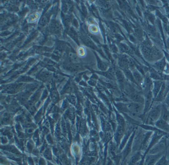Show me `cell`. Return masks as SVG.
I'll return each instance as SVG.
<instances>
[{
	"mask_svg": "<svg viewBox=\"0 0 169 165\" xmlns=\"http://www.w3.org/2000/svg\"><path fill=\"white\" fill-rule=\"evenodd\" d=\"M121 49L123 50V51H124V52H128V51H129V47L126 46H125V45H124V44L121 45Z\"/></svg>",
	"mask_w": 169,
	"mask_h": 165,
	"instance_id": "7c38bea8",
	"label": "cell"
},
{
	"mask_svg": "<svg viewBox=\"0 0 169 165\" xmlns=\"http://www.w3.org/2000/svg\"><path fill=\"white\" fill-rule=\"evenodd\" d=\"M129 109L133 113L139 114L143 110V106L138 103H133L129 105Z\"/></svg>",
	"mask_w": 169,
	"mask_h": 165,
	"instance_id": "6da1fadb",
	"label": "cell"
},
{
	"mask_svg": "<svg viewBox=\"0 0 169 165\" xmlns=\"http://www.w3.org/2000/svg\"><path fill=\"white\" fill-rule=\"evenodd\" d=\"M165 66L164 60H162L161 62H160L158 63H157V67L159 69H162Z\"/></svg>",
	"mask_w": 169,
	"mask_h": 165,
	"instance_id": "8fae6325",
	"label": "cell"
},
{
	"mask_svg": "<svg viewBox=\"0 0 169 165\" xmlns=\"http://www.w3.org/2000/svg\"><path fill=\"white\" fill-rule=\"evenodd\" d=\"M131 98L132 100L136 102L143 103L144 102V98L139 94L134 93L131 96Z\"/></svg>",
	"mask_w": 169,
	"mask_h": 165,
	"instance_id": "3957f363",
	"label": "cell"
},
{
	"mask_svg": "<svg viewBox=\"0 0 169 165\" xmlns=\"http://www.w3.org/2000/svg\"><path fill=\"white\" fill-rule=\"evenodd\" d=\"M160 109L159 108L154 109L151 112V118H153V119L157 118L159 115L160 114Z\"/></svg>",
	"mask_w": 169,
	"mask_h": 165,
	"instance_id": "277c9868",
	"label": "cell"
},
{
	"mask_svg": "<svg viewBox=\"0 0 169 165\" xmlns=\"http://www.w3.org/2000/svg\"><path fill=\"white\" fill-rule=\"evenodd\" d=\"M51 97L53 101H55V102H57V101L59 98L58 94L57 92V91H56V90L52 91Z\"/></svg>",
	"mask_w": 169,
	"mask_h": 165,
	"instance_id": "8992f818",
	"label": "cell"
},
{
	"mask_svg": "<svg viewBox=\"0 0 169 165\" xmlns=\"http://www.w3.org/2000/svg\"><path fill=\"white\" fill-rule=\"evenodd\" d=\"M158 126L160 128H161L162 129L167 130V124H166V122H165V121H163L159 122L158 123Z\"/></svg>",
	"mask_w": 169,
	"mask_h": 165,
	"instance_id": "52a82bcc",
	"label": "cell"
},
{
	"mask_svg": "<svg viewBox=\"0 0 169 165\" xmlns=\"http://www.w3.org/2000/svg\"><path fill=\"white\" fill-rule=\"evenodd\" d=\"M133 76H134V78L136 79L138 82H141V77L139 73L137 72H135L133 73Z\"/></svg>",
	"mask_w": 169,
	"mask_h": 165,
	"instance_id": "9c48e42d",
	"label": "cell"
},
{
	"mask_svg": "<svg viewBox=\"0 0 169 165\" xmlns=\"http://www.w3.org/2000/svg\"><path fill=\"white\" fill-rule=\"evenodd\" d=\"M160 87H161V84L159 82H157L156 85H155V87H154V93L155 95L157 94L159 91L160 88Z\"/></svg>",
	"mask_w": 169,
	"mask_h": 165,
	"instance_id": "ba28073f",
	"label": "cell"
},
{
	"mask_svg": "<svg viewBox=\"0 0 169 165\" xmlns=\"http://www.w3.org/2000/svg\"><path fill=\"white\" fill-rule=\"evenodd\" d=\"M117 76L118 80L120 81V82H123L124 81V75L123 74V73H121L120 71H118L117 72Z\"/></svg>",
	"mask_w": 169,
	"mask_h": 165,
	"instance_id": "5b68a950",
	"label": "cell"
},
{
	"mask_svg": "<svg viewBox=\"0 0 169 165\" xmlns=\"http://www.w3.org/2000/svg\"><path fill=\"white\" fill-rule=\"evenodd\" d=\"M163 118L166 121L169 119V112L166 109L163 112Z\"/></svg>",
	"mask_w": 169,
	"mask_h": 165,
	"instance_id": "30bf717a",
	"label": "cell"
},
{
	"mask_svg": "<svg viewBox=\"0 0 169 165\" xmlns=\"http://www.w3.org/2000/svg\"><path fill=\"white\" fill-rule=\"evenodd\" d=\"M60 28L61 27L59 23L56 21H54L52 23L51 25V29L53 32L55 33H58L60 31Z\"/></svg>",
	"mask_w": 169,
	"mask_h": 165,
	"instance_id": "7a4b0ae2",
	"label": "cell"
}]
</instances>
